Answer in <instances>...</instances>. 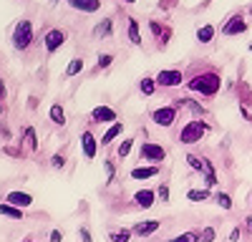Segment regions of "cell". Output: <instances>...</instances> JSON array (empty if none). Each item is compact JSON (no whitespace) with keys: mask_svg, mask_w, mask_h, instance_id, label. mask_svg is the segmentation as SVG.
<instances>
[{"mask_svg":"<svg viewBox=\"0 0 252 242\" xmlns=\"http://www.w3.org/2000/svg\"><path fill=\"white\" fill-rule=\"evenodd\" d=\"M215 235H217V232H215L212 227H204L202 235H199V240H202V242H215Z\"/></svg>","mask_w":252,"mask_h":242,"instance_id":"32","label":"cell"},{"mask_svg":"<svg viewBox=\"0 0 252 242\" xmlns=\"http://www.w3.org/2000/svg\"><path fill=\"white\" fill-rule=\"evenodd\" d=\"M131 232L129 230H119V232H111V242H129Z\"/></svg>","mask_w":252,"mask_h":242,"instance_id":"30","label":"cell"},{"mask_svg":"<svg viewBox=\"0 0 252 242\" xmlns=\"http://www.w3.org/2000/svg\"><path fill=\"white\" fill-rule=\"evenodd\" d=\"M157 174H159V167H136V169H131L134 179H149V177H157Z\"/></svg>","mask_w":252,"mask_h":242,"instance_id":"17","label":"cell"},{"mask_svg":"<svg viewBox=\"0 0 252 242\" xmlns=\"http://www.w3.org/2000/svg\"><path fill=\"white\" fill-rule=\"evenodd\" d=\"M152 119H154V124H159V126H172L174 119H177V106H161V109H157L152 114Z\"/></svg>","mask_w":252,"mask_h":242,"instance_id":"6","label":"cell"},{"mask_svg":"<svg viewBox=\"0 0 252 242\" xmlns=\"http://www.w3.org/2000/svg\"><path fill=\"white\" fill-rule=\"evenodd\" d=\"M184 159H187V164L192 167V169L204 172V184H207V187H215V184H217V172H215V167H212V161H209V159L197 156V154H187Z\"/></svg>","mask_w":252,"mask_h":242,"instance_id":"2","label":"cell"},{"mask_svg":"<svg viewBox=\"0 0 252 242\" xmlns=\"http://www.w3.org/2000/svg\"><path fill=\"white\" fill-rule=\"evenodd\" d=\"M215 202H217L222 210H232V197H229L227 192H220V194L215 197Z\"/></svg>","mask_w":252,"mask_h":242,"instance_id":"25","label":"cell"},{"mask_svg":"<svg viewBox=\"0 0 252 242\" xmlns=\"http://www.w3.org/2000/svg\"><path fill=\"white\" fill-rule=\"evenodd\" d=\"M154 89H157V81L154 78H141V93L144 96H152Z\"/></svg>","mask_w":252,"mask_h":242,"instance_id":"26","label":"cell"},{"mask_svg":"<svg viewBox=\"0 0 252 242\" xmlns=\"http://www.w3.org/2000/svg\"><path fill=\"white\" fill-rule=\"evenodd\" d=\"M0 214H5V217H13V219H23V210H18L13 205H0Z\"/></svg>","mask_w":252,"mask_h":242,"instance_id":"20","label":"cell"},{"mask_svg":"<svg viewBox=\"0 0 252 242\" xmlns=\"http://www.w3.org/2000/svg\"><path fill=\"white\" fill-rule=\"evenodd\" d=\"M247 227H250V232H252V219H247Z\"/></svg>","mask_w":252,"mask_h":242,"instance_id":"41","label":"cell"},{"mask_svg":"<svg viewBox=\"0 0 252 242\" xmlns=\"http://www.w3.org/2000/svg\"><path fill=\"white\" fill-rule=\"evenodd\" d=\"M250 51H252V46H250Z\"/></svg>","mask_w":252,"mask_h":242,"instance_id":"44","label":"cell"},{"mask_svg":"<svg viewBox=\"0 0 252 242\" xmlns=\"http://www.w3.org/2000/svg\"><path fill=\"white\" fill-rule=\"evenodd\" d=\"M8 205L23 210V207H31V205H33V197H31L28 192H10V194H8Z\"/></svg>","mask_w":252,"mask_h":242,"instance_id":"12","label":"cell"},{"mask_svg":"<svg viewBox=\"0 0 252 242\" xmlns=\"http://www.w3.org/2000/svg\"><path fill=\"white\" fill-rule=\"evenodd\" d=\"M23 242H35V240H23Z\"/></svg>","mask_w":252,"mask_h":242,"instance_id":"42","label":"cell"},{"mask_svg":"<svg viewBox=\"0 0 252 242\" xmlns=\"http://www.w3.org/2000/svg\"><path fill=\"white\" fill-rule=\"evenodd\" d=\"M94 35H98V38H109V35H111V20L106 18L103 23H98V26L94 28Z\"/></svg>","mask_w":252,"mask_h":242,"instance_id":"23","label":"cell"},{"mask_svg":"<svg viewBox=\"0 0 252 242\" xmlns=\"http://www.w3.org/2000/svg\"><path fill=\"white\" fill-rule=\"evenodd\" d=\"M245 30H247V20L242 15H232L222 26V35H242Z\"/></svg>","mask_w":252,"mask_h":242,"instance_id":"7","label":"cell"},{"mask_svg":"<svg viewBox=\"0 0 252 242\" xmlns=\"http://www.w3.org/2000/svg\"><path fill=\"white\" fill-rule=\"evenodd\" d=\"M61 240H63V232L53 230V232H51V242H61Z\"/></svg>","mask_w":252,"mask_h":242,"instance_id":"39","label":"cell"},{"mask_svg":"<svg viewBox=\"0 0 252 242\" xmlns=\"http://www.w3.org/2000/svg\"><path fill=\"white\" fill-rule=\"evenodd\" d=\"M71 8L81 10V13H96L101 8V0H68Z\"/></svg>","mask_w":252,"mask_h":242,"instance_id":"15","label":"cell"},{"mask_svg":"<svg viewBox=\"0 0 252 242\" xmlns=\"http://www.w3.org/2000/svg\"><path fill=\"white\" fill-rule=\"evenodd\" d=\"M209 131V126L204 124V121H199V119H192L189 124L182 129V134H179V141L182 144H197V141H202V136Z\"/></svg>","mask_w":252,"mask_h":242,"instance_id":"3","label":"cell"},{"mask_svg":"<svg viewBox=\"0 0 252 242\" xmlns=\"http://www.w3.org/2000/svg\"><path fill=\"white\" fill-rule=\"evenodd\" d=\"M169 242H199V235H197V232H184V235H177V237L169 240Z\"/></svg>","mask_w":252,"mask_h":242,"instance_id":"28","label":"cell"},{"mask_svg":"<svg viewBox=\"0 0 252 242\" xmlns=\"http://www.w3.org/2000/svg\"><path fill=\"white\" fill-rule=\"evenodd\" d=\"M81 240H83V242H94V240H91V232H89L86 227L81 230Z\"/></svg>","mask_w":252,"mask_h":242,"instance_id":"37","label":"cell"},{"mask_svg":"<svg viewBox=\"0 0 252 242\" xmlns=\"http://www.w3.org/2000/svg\"><path fill=\"white\" fill-rule=\"evenodd\" d=\"M131 147H134V139H124L121 144H119V156H121V159H124V156H129Z\"/></svg>","mask_w":252,"mask_h":242,"instance_id":"29","label":"cell"},{"mask_svg":"<svg viewBox=\"0 0 252 242\" xmlns=\"http://www.w3.org/2000/svg\"><path fill=\"white\" fill-rule=\"evenodd\" d=\"M154 197H157V192H152V189H139L134 194V202H136L141 210H149L154 205Z\"/></svg>","mask_w":252,"mask_h":242,"instance_id":"14","label":"cell"},{"mask_svg":"<svg viewBox=\"0 0 252 242\" xmlns=\"http://www.w3.org/2000/svg\"><path fill=\"white\" fill-rule=\"evenodd\" d=\"M111 60H114V56H109V53H101V56H98V68H106V66H111Z\"/></svg>","mask_w":252,"mask_h":242,"instance_id":"33","label":"cell"},{"mask_svg":"<svg viewBox=\"0 0 252 242\" xmlns=\"http://www.w3.org/2000/svg\"><path fill=\"white\" fill-rule=\"evenodd\" d=\"M43 43H46V51H48V53H56L63 43H66V33L58 30V28H53V30H48V33H46Z\"/></svg>","mask_w":252,"mask_h":242,"instance_id":"8","label":"cell"},{"mask_svg":"<svg viewBox=\"0 0 252 242\" xmlns=\"http://www.w3.org/2000/svg\"><path fill=\"white\" fill-rule=\"evenodd\" d=\"M121 131H124V124H121V121H116V124H111V129H109L106 134L101 136V144H103V147H106V144H111V141H114V139H116V136H119Z\"/></svg>","mask_w":252,"mask_h":242,"instance_id":"16","label":"cell"},{"mask_svg":"<svg viewBox=\"0 0 252 242\" xmlns=\"http://www.w3.org/2000/svg\"><path fill=\"white\" fill-rule=\"evenodd\" d=\"M3 98H5V86H3V78H0V111H3Z\"/></svg>","mask_w":252,"mask_h":242,"instance_id":"38","label":"cell"},{"mask_svg":"<svg viewBox=\"0 0 252 242\" xmlns=\"http://www.w3.org/2000/svg\"><path fill=\"white\" fill-rule=\"evenodd\" d=\"M229 240H232V242H237V240H240V230H237V227L232 230V235H229Z\"/></svg>","mask_w":252,"mask_h":242,"instance_id":"40","label":"cell"},{"mask_svg":"<svg viewBox=\"0 0 252 242\" xmlns=\"http://www.w3.org/2000/svg\"><path fill=\"white\" fill-rule=\"evenodd\" d=\"M83 71V60L81 58H73L71 63H68V68H66V76H76V73H81Z\"/></svg>","mask_w":252,"mask_h":242,"instance_id":"27","label":"cell"},{"mask_svg":"<svg viewBox=\"0 0 252 242\" xmlns=\"http://www.w3.org/2000/svg\"><path fill=\"white\" fill-rule=\"evenodd\" d=\"M212 38H215V26H202L197 30V40H199V43H209Z\"/></svg>","mask_w":252,"mask_h":242,"instance_id":"19","label":"cell"},{"mask_svg":"<svg viewBox=\"0 0 252 242\" xmlns=\"http://www.w3.org/2000/svg\"><path fill=\"white\" fill-rule=\"evenodd\" d=\"M164 156H166V149H164V147H159V144H152V141H146V144H141V159L152 161V167L161 164V161H164Z\"/></svg>","mask_w":252,"mask_h":242,"instance_id":"5","label":"cell"},{"mask_svg":"<svg viewBox=\"0 0 252 242\" xmlns=\"http://www.w3.org/2000/svg\"><path fill=\"white\" fill-rule=\"evenodd\" d=\"M129 40H131L134 46H139V43H141V33H139V23H136L134 18L129 20Z\"/></svg>","mask_w":252,"mask_h":242,"instance_id":"22","label":"cell"},{"mask_svg":"<svg viewBox=\"0 0 252 242\" xmlns=\"http://www.w3.org/2000/svg\"><path fill=\"white\" fill-rule=\"evenodd\" d=\"M116 111L109 106H96L91 111V121H96V124H116Z\"/></svg>","mask_w":252,"mask_h":242,"instance_id":"9","label":"cell"},{"mask_svg":"<svg viewBox=\"0 0 252 242\" xmlns=\"http://www.w3.org/2000/svg\"><path fill=\"white\" fill-rule=\"evenodd\" d=\"M187 199L189 202H204V199H209V192L207 189H189L187 192Z\"/></svg>","mask_w":252,"mask_h":242,"instance_id":"24","label":"cell"},{"mask_svg":"<svg viewBox=\"0 0 252 242\" xmlns=\"http://www.w3.org/2000/svg\"><path fill=\"white\" fill-rule=\"evenodd\" d=\"M157 84L159 86H166V89L179 86L182 84V71H159L157 73Z\"/></svg>","mask_w":252,"mask_h":242,"instance_id":"10","label":"cell"},{"mask_svg":"<svg viewBox=\"0 0 252 242\" xmlns=\"http://www.w3.org/2000/svg\"><path fill=\"white\" fill-rule=\"evenodd\" d=\"M48 114H51V121H53V124H61V126L66 124V111H63V109H61L58 104H53Z\"/></svg>","mask_w":252,"mask_h":242,"instance_id":"18","label":"cell"},{"mask_svg":"<svg viewBox=\"0 0 252 242\" xmlns=\"http://www.w3.org/2000/svg\"><path fill=\"white\" fill-rule=\"evenodd\" d=\"M103 167H106V182H111V179H114V174H116V167H114V161H106V164H103Z\"/></svg>","mask_w":252,"mask_h":242,"instance_id":"35","label":"cell"},{"mask_svg":"<svg viewBox=\"0 0 252 242\" xmlns=\"http://www.w3.org/2000/svg\"><path fill=\"white\" fill-rule=\"evenodd\" d=\"M31 43H33V26H31V20H20L13 30V46L18 51H26Z\"/></svg>","mask_w":252,"mask_h":242,"instance_id":"4","label":"cell"},{"mask_svg":"<svg viewBox=\"0 0 252 242\" xmlns=\"http://www.w3.org/2000/svg\"><path fill=\"white\" fill-rule=\"evenodd\" d=\"M149 28H152V33H154V35H157V38L161 40V43H164L166 38H169V28H164V26H159L157 20H152V23H149Z\"/></svg>","mask_w":252,"mask_h":242,"instance_id":"21","label":"cell"},{"mask_svg":"<svg viewBox=\"0 0 252 242\" xmlns=\"http://www.w3.org/2000/svg\"><path fill=\"white\" fill-rule=\"evenodd\" d=\"M126 3H131V0H126Z\"/></svg>","mask_w":252,"mask_h":242,"instance_id":"43","label":"cell"},{"mask_svg":"<svg viewBox=\"0 0 252 242\" xmlns=\"http://www.w3.org/2000/svg\"><path fill=\"white\" fill-rule=\"evenodd\" d=\"M157 197H159L161 202H169V187H166V184H161V187L157 189Z\"/></svg>","mask_w":252,"mask_h":242,"instance_id":"34","label":"cell"},{"mask_svg":"<svg viewBox=\"0 0 252 242\" xmlns=\"http://www.w3.org/2000/svg\"><path fill=\"white\" fill-rule=\"evenodd\" d=\"M220 86H222V78L217 73H212V71L199 73V76H194L192 81H189V89L197 91V93H204V96H215L220 91Z\"/></svg>","mask_w":252,"mask_h":242,"instance_id":"1","label":"cell"},{"mask_svg":"<svg viewBox=\"0 0 252 242\" xmlns=\"http://www.w3.org/2000/svg\"><path fill=\"white\" fill-rule=\"evenodd\" d=\"M51 164H53V167H56V169H58V167H63V164H66V159H63V156H61V154H56V156H53V159H51Z\"/></svg>","mask_w":252,"mask_h":242,"instance_id":"36","label":"cell"},{"mask_svg":"<svg viewBox=\"0 0 252 242\" xmlns=\"http://www.w3.org/2000/svg\"><path fill=\"white\" fill-rule=\"evenodd\" d=\"M159 230V222L157 219H146V222H136L134 225V232L139 235V237H149V235H154Z\"/></svg>","mask_w":252,"mask_h":242,"instance_id":"13","label":"cell"},{"mask_svg":"<svg viewBox=\"0 0 252 242\" xmlns=\"http://www.w3.org/2000/svg\"><path fill=\"white\" fill-rule=\"evenodd\" d=\"M96 147H98L96 136H94L91 131H83V134H81V149H83V156H86L89 161L96 156Z\"/></svg>","mask_w":252,"mask_h":242,"instance_id":"11","label":"cell"},{"mask_svg":"<svg viewBox=\"0 0 252 242\" xmlns=\"http://www.w3.org/2000/svg\"><path fill=\"white\" fill-rule=\"evenodd\" d=\"M26 139H28V147H31V149H38V139H35V129H33V126L26 129Z\"/></svg>","mask_w":252,"mask_h":242,"instance_id":"31","label":"cell"}]
</instances>
